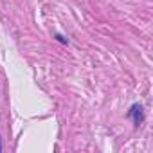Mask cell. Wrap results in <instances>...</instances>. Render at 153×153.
<instances>
[{"label": "cell", "mask_w": 153, "mask_h": 153, "mask_svg": "<svg viewBox=\"0 0 153 153\" xmlns=\"http://www.w3.org/2000/svg\"><path fill=\"white\" fill-rule=\"evenodd\" d=\"M0 149H2V146H0Z\"/></svg>", "instance_id": "obj_2"}, {"label": "cell", "mask_w": 153, "mask_h": 153, "mask_svg": "<svg viewBox=\"0 0 153 153\" xmlns=\"http://www.w3.org/2000/svg\"><path fill=\"white\" fill-rule=\"evenodd\" d=\"M140 110H142V108L135 105V106L131 108V112H130V115L133 117V121H135V123H139V121H142V112H140Z\"/></svg>", "instance_id": "obj_1"}]
</instances>
